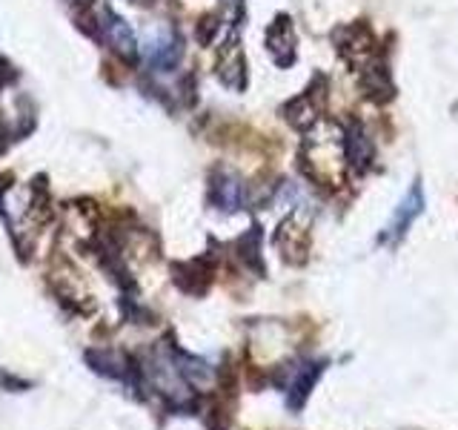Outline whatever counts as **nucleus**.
Listing matches in <instances>:
<instances>
[{"mask_svg":"<svg viewBox=\"0 0 458 430\" xmlns=\"http://www.w3.org/2000/svg\"><path fill=\"white\" fill-rule=\"evenodd\" d=\"M421 210V193L419 190H412L407 198H404V204H401L398 210H395V215H393V221H390V227H386V233H384V238H393V236H401L404 233V227L412 221V215Z\"/></svg>","mask_w":458,"mask_h":430,"instance_id":"obj_1","label":"nucleus"}]
</instances>
